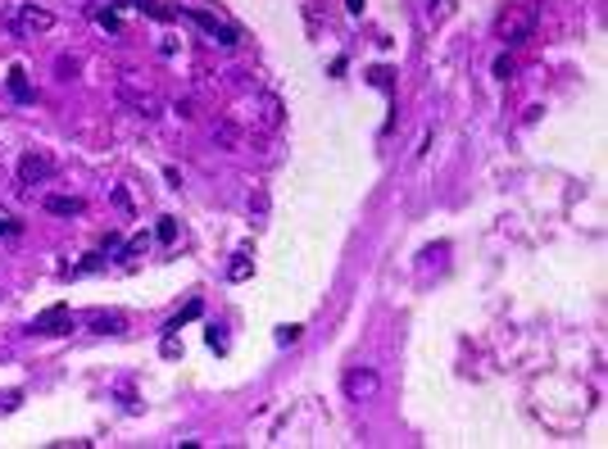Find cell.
<instances>
[{"label":"cell","mask_w":608,"mask_h":449,"mask_svg":"<svg viewBox=\"0 0 608 449\" xmlns=\"http://www.w3.org/2000/svg\"><path fill=\"white\" fill-rule=\"evenodd\" d=\"M531 32H536V5H527V0L504 5L500 19H495V36L504 46H522V41H531Z\"/></svg>","instance_id":"6da1fadb"},{"label":"cell","mask_w":608,"mask_h":449,"mask_svg":"<svg viewBox=\"0 0 608 449\" xmlns=\"http://www.w3.org/2000/svg\"><path fill=\"white\" fill-rule=\"evenodd\" d=\"M341 391H345V399H350V404H368V399L381 391V377H377V368H364V363L345 368V377H341Z\"/></svg>","instance_id":"7a4b0ae2"},{"label":"cell","mask_w":608,"mask_h":449,"mask_svg":"<svg viewBox=\"0 0 608 449\" xmlns=\"http://www.w3.org/2000/svg\"><path fill=\"white\" fill-rule=\"evenodd\" d=\"M51 172H55V159L46 150H23L19 155V182L23 186H41Z\"/></svg>","instance_id":"3957f363"},{"label":"cell","mask_w":608,"mask_h":449,"mask_svg":"<svg viewBox=\"0 0 608 449\" xmlns=\"http://www.w3.org/2000/svg\"><path fill=\"white\" fill-rule=\"evenodd\" d=\"M118 100H123V105H132L141 118H159V114H164V100H159L155 91H141V86H132V82H118Z\"/></svg>","instance_id":"277c9868"},{"label":"cell","mask_w":608,"mask_h":449,"mask_svg":"<svg viewBox=\"0 0 608 449\" xmlns=\"http://www.w3.org/2000/svg\"><path fill=\"white\" fill-rule=\"evenodd\" d=\"M73 327V318H68V304H55V309H46V314H36L32 318V336H64Z\"/></svg>","instance_id":"5b68a950"},{"label":"cell","mask_w":608,"mask_h":449,"mask_svg":"<svg viewBox=\"0 0 608 449\" xmlns=\"http://www.w3.org/2000/svg\"><path fill=\"white\" fill-rule=\"evenodd\" d=\"M55 28V14L46 5H23L19 9V32L23 36H41V32H51Z\"/></svg>","instance_id":"8992f818"},{"label":"cell","mask_w":608,"mask_h":449,"mask_svg":"<svg viewBox=\"0 0 608 449\" xmlns=\"http://www.w3.org/2000/svg\"><path fill=\"white\" fill-rule=\"evenodd\" d=\"M182 19H191V23H200V28H205L209 36H214V41H218V46H237V32H232V28H227V23H218L214 14H205V9H186V14H182Z\"/></svg>","instance_id":"52a82bcc"},{"label":"cell","mask_w":608,"mask_h":449,"mask_svg":"<svg viewBox=\"0 0 608 449\" xmlns=\"http://www.w3.org/2000/svg\"><path fill=\"white\" fill-rule=\"evenodd\" d=\"M41 209L55 218H82L86 214V200L82 195H41Z\"/></svg>","instance_id":"ba28073f"},{"label":"cell","mask_w":608,"mask_h":449,"mask_svg":"<svg viewBox=\"0 0 608 449\" xmlns=\"http://www.w3.org/2000/svg\"><path fill=\"white\" fill-rule=\"evenodd\" d=\"M282 118H287V105H282V96L264 91V96H259V123L272 132V128H282Z\"/></svg>","instance_id":"9c48e42d"},{"label":"cell","mask_w":608,"mask_h":449,"mask_svg":"<svg viewBox=\"0 0 608 449\" xmlns=\"http://www.w3.org/2000/svg\"><path fill=\"white\" fill-rule=\"evenodd\" d=\"M86 327H91L96 336H123V331H128V318H123V314H105V309H101V314L86 318Z\"/></svg>","instance_id":"30bf717a"},{"label":"cell","mask_w":608,"mask_h":449,"mask_svg":"<svg viewBox=\"0 0 608 449\" xmlns=\"http://www.w3.org/2000/svg\"><path fill=\"white\" fill-rule=\"evenodd\" d=\"M214 141L222 145V150H241V128L232 118H218L214 123Z\"/></svg>","instance_id":"8fae6325"},{"label":"cell","mask_w":608,"mask_h":449,"mask_svg":"<svg viewBox=\"0 0 608 449\" xmlns=\"http://www.w3.org/2000/svg\"><path fill=\"white\" fill-rule=\"evenodd\" d=\"M9 96H14V100H19V105H28V100H36V96H32V86H28V78H23V73H19V68H14V73H9Z\"/></svg>","instance_id":"7c38bea8"},{"label":"cell","mask_w":608,"mask_h":449,"mask_svg":"<svg viewBox=\"0 0 608 449\" xmlns=\"http://www.w3.org/2000/svg\"><path fill=\"white\" fill-rule=\"evenodd\" d=\"M132 5H136V9H141V14H150V19H159V23H168V19H172V9H164V5H159V0H132Z\"/></svg>","instance_id":"4fadbf2b"},{"label":"cell","mask_w":608,"mask_h":449,"mask_svg":"<svg viewBox=\"0 0 608 449\" xmlns=\"http://www.w3.org/2000/svg\"><path fill=\"white\" fill-rule=\"evenodd\" d=\"M55 73H59L64 82H73V78H78V59H73V55H59V59H55Z\"/></svg>","instance_id":"5bb4252c"},{"label":"cell","mask_w":608,"mask_h":449,"mask_svg":"<svg viewBox=\"0 0 608 449\" xmlns=\"http://www.w3.org/2000/svg\"><path fill=\"white\" fill-rule=\"evenodd\" d=\"M195 314H200V299H191V304H186V309H182V314H177V318H172V322H168V331H182V322H191Z\"/></svg>","instance_id":"9a60e30c"},{"label":"cell","mask_w":608,"mask_h":449,"mask_svg":"<svg viewBox=\"0 0 608 449\" xmlns=\"http://www.w3.org/2000/svg\"><path fill=\"white\" fill-rule=\"evenodd\" d=\"M159 241H164V245L177 241V218H159Z\"/></svg>","instance_id":"2e32d148"},{"label":"cell","mask_w":608,"mask_h":449,"mask_svg":"<svg viewBox=\"0 0 608 449\" xmlns=\"http://www.w3.org/2000/svg\"><path fill=\"white\" fill-rule=\"evenodd\" d=\"M513 73H517L513 55H500V59H495V78H504V82H508V78H513Z\"/></svg>","instance_id":"e0dca14e"},{"label":"cell","mask_w":608,"mask_h":449,"mask_svg":"<svg viewBox=\"0 0 608 449\" xmlns=\"http://www.w3.org/2000/svg\"><path fill=\"white\" fill-rule=\"evenodd\" d=\"M300 336H304V327H282V331H277V345H295Z\"/></svg>","instance_id":"ac0fdd59"},{"label":"cell","mask_w":608,"mask_h":449,"mask_svg":"<svg viewBox=\"0 0 608 449\" xmlns=\"http://www.w3.org/2000/svg\"><path fill=\"white\" fill-rule=\"evenodd\" d=\"M250 214H259V218L268 214V195H264V191H254V195H250Z\"/></svg>","instance_id":"d6986e66"},{"label":"cell","mask_w":608,"mask_h":449,"mask_svg":"<svg viewBox=\"0 0 608 449\" xmlns=\"http://www.w3.org/2000/svg\"><path fill=\"white\" fill-rule=\"evenodd\" d=\"M172 109H177V118H186V123L195 118V100H177V105H172Z\"/></svg>","instance_id":"ffe728a7"},{"label":"cell","mask_w":608,"mask_h":449,"mask_svg":"<svg viewBox=\"0 0 608 449\" xmlns=\"http://www.w3.org/2000/svg\"><path fill=\"white\" fill-rule=\"evenodd\" d=\"M177 354H182V345L172 341V331H168V336H164V358H177Z\"/></svg>","instance_id":"44dd1931"},{"label":"cell","mask_w":608,"mask_h":449,"mask_svg":"<svg viewBox=\"0 0 608 449\" xmlns=\"http://www.w3.org/2000/svg\"><path fill=\"white\" fill-rule=\"evenodd\" d=\"M145 245H150V236H132V241H128V254H141Z\"/></svg>","instance_id":"7402d4cb"},{"label":"cell","mask_w":608,"mask_h":449,"mask_svg":"<svg viewBox=\"0 0 608 449\" xmlns=\"http://www.w3.org/2000/svg\"><path fill=\"white\" fill-rule=\"evenodd\" d=\"M245 277H250V264H245V259H241V264H232V282H245Z\"/></svg>","instance_id":"603a6c76"},{"label":"cell","mask_w":608,"mask_h":449,"mask_svg":"<svg viewBox=\"0 0 608 449\" xmlns=\"http://www.w3.org/2000/svg\"><path fill=\"white\" fill-rule=\"evenodd\" d=\"M164 177H168L172 191H182V172H177V168H164Z\"/></svg>","instance_id":"cb8c5ba5"},{"label":"cell","mask_w":608,"mask_h":449,"mask_svg":"<svg viewBox=\"0 0 608 449\" xmlns=\"http://www.w3.org/2000/svg\"><path fill=\"white\" fill-rule=\"evenodd\" d=\"M5 232H19V227H14V218H5V214H0V236H5Z\"/></svg>","instance_id":"d4e9b609"},{"label":"cell","mask_w":608,"mask_h":449,"mask_svg":"<svg viewBox=\"0 0 608 449\" xmlns=\"http://www.w3.org/2000/svg\"><path fill=\"white\" fill-rule=\"evenodd\" d=\"M345 9H350V14H359V9H364V0H345Z\"/></svg>","instance_id":"484cf974"}]
</instances>
